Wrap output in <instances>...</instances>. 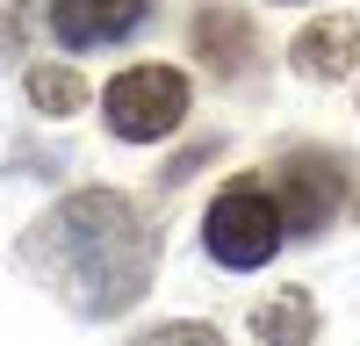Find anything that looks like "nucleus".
<instances>
[{
    "mask_svg": "<svg viewBox=\"0 0 360 346\" xmlns=\"http://www.w3.org/2000/svg\"><path fill=\"white\" fill-rule=\"evenodd\" d=\"M281 238H288L281 202L266 195V188H252V181L224 188L217 202H209V217H202V245H209V260H217V267H231V274L266 267V260L281 252Z\"/></svg>",
    "mask_w": 360,
    "mask_h": 346,
    "instance_id": "obj_2",
    "label": "nucleus"
},
{
    "mask_svg": "<svg viewBox=\"0 0 360 346\" xmlns=\"http://www.w3.org/2000/svg\"><path fill=\"white\" fill-rule=\"evenodd\" d=\"M29 260L58 281V296L86 317H108V310H130L152 281V231L130 210L123 195H72L37 224L29 238Z\"/></svg>",
    "mask_w": 360,
    "mask_h": 346,
    "instance_id": "obj_1",
    "label": "nucleus"
},
{
    "mask_svg": "<svg viewBox=\"0 0 360 346\" xmlns=\"http://www.w3.org/2000/svg\"><path fill=\"white\" fill-rule=\"evenodd\" d=\"M137 346H224L209 325H166V332H152V339H137Z\"/></svg>",
    "mask_w": 360,
    "mask_h": 346,
    "instance_id": "obj_10",
    "label": "nucleus"
},
{
    "mask_svg": "<svg viewBox=\"0 0 360 346\" xmlns=\"http://www.w3.org/2000/svg\"><path fill=\"white\" fill-rule=\"evenodd\" d=\"M144 15H152V0H51V37L65 51H94V44H123Z\"/></svg>",
    "mask_w": 360,
    "mask_h": 346,
    "instance_id": "obj_5",
    "label": "nucleus"
},
{
    "mask_svg": "<svg viewBox=\"0 0 360 346\" xmlns=\"http://www.w3.org/2000/svg\"><path fill=\"white\" fill-rule=\"evenodd\" d=\"M195 58H202L217 79H245L252 58H259L252 22L238 15V8H202V15H195Z\"/></svg>",
    "mask_w": 360,
    "mask_h": 346,
    "instance_id": "obj_6",
    "label": "nucleus"
},
{
    "mask_svg": "<svg viewBox=\"0 0 360 346\" xmlns=\"http://www.w3.org/2000/svg\"><path fill=\"white\" fill-rule=\"evenodd\" d=\"M29 101H37L44 115H72L86 101V79L72 65H37V72H29Z\"/></svg>",
    "mask_w": 360,
    "mask_h": 346,
    "instance_id": "obj_9",
    "label": "nucleus"
},
{
    "mask_svg": "<svg viewBox=\"0 0 360 346\" xmlns=\"http://www.w3.org/2000/svg\"><path fill=\"white\" fill-rule=\"evenodd\" d=\"M353 58H360V22L353 15H317L288 44V65L303 79H339V72H353Z\"/></svg>",
    "mask_w": 360,
    "mask_h": 346,
    "instance_id": "obj_7",
    "label": "nucleus"
},
{
    "mask_svg": "<svg viewBox=\"0 0 360 346\" xmlns=\"http://www.w3.org/2000/svg\"><path fill=\"white\" fill-rule=\"evenodd\" d=\"M281 217H288V238H317L324 224H332V210H339V195H346V159H332V152H288L281 159Z\"/></svg>",
    "mask_w": 360,
    "mask_h": 346,
    "instance_id": "obj_4",
    "label": "nucleus"
},
{
    "mask_svg": "<svg viewBox=\"0 0 360 346\" xmlns=\"http://www.w3.org/2000/svg\"><path fill=\"white\" fill-rule=\"evenodd\" d=\"M101 115H108V130L123 144H159V137L180 130V115H188V79L173 65H130V72L108 79Z\"/></svg>",
    "mask_w": 360,
    "mask_h": 346,
    "instance_id": "obj_3",
    "label": "nucleus"
},
{
    "mask_svg": "<svg viewBox=\"0 0 360 346\" xmlns=\"http://www.w3.org/2000/svg\"><path fill=\"white\" fill-rule=\"evenodd\" d=\"M310 332H317V310H310L303 288H281L274 303L252 310V339L259 346H310Z\"/></svg>",
    "mask_w": 360,
    "mask_h": 346,
    "instance_id": "obj_8",
    "label": "nucleus"
}]
</instances>
